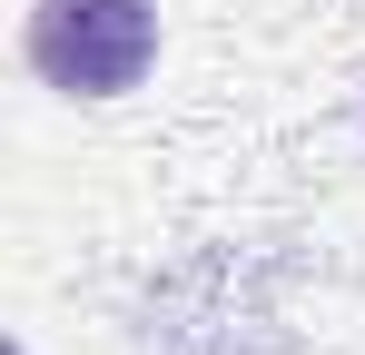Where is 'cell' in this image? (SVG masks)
<instances>
[{"mask_svg":"<svg viewBox=\"0 0 365 355\" xmlns=\"http://www.w3.org/2000/svg\"><path fill=\"white\" fill-rule=\"evenodd\" d=\"M20 59L50 99H128L158 69V0H30Z\"/></svg>","mask_w":365,"mask_h":355,"instance_id":"1","label":"cell"}]
</instances>
